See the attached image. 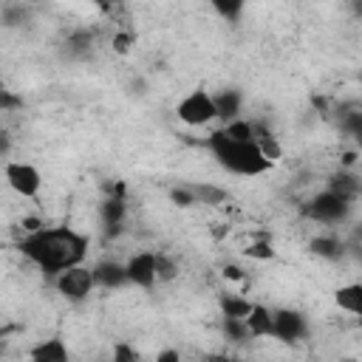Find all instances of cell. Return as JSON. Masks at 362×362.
<instances>
[{
    "label": "cell",
    "mask_w": 362,
    "mask_h": 362,
    "mask_svg": "<svg viewBox=\"0 0 362 362\" xmlns=\"http://www.w3.org/2000/svg\"><path fill=\"white\" fill-rule=\"evenodd\" d=\"M54 286H57V291H59L68 303H82V300H88V294L96 288L93 269H88L85 263L71 266V269H65V272H59V274L54 277Z\"/></svg>",
    "instance_id": "obj_4"
},
{
    "label": "cell",
    "mask_w": 362,
    "mask_h": 362,
    "mask_svg": "<svg viewBox=\"0 0 362 362\" xmlns=\"http://www.w3.org/2000/svg\"><path fill=\"white\" fill-rule=\"evenodd\" d=\"M0 90H3V76H0Z\"/></svg>",
    "instance_id": "obj_31"
},
{
    "label": "cell",
    "mask_w": 362,
    "mask_h": 362,
    "mask_svg": "<svg viewBox=\"0 0 362 362\" xmlns=\"http://www.w3.org/2000/svg\"><path fill=\"white\" fill-rule=\"evenodd\" d=\"M187 187H189L195 204H221V201H226V189H221L215 184H187Z\"/></svg>",
    "instance_id": "obj_17"
},
{
    "label": "cell",
    "mask_w": 362,
    "mask_h": 362,
    "mask_svg": "<svg viewBox=\"0 0 362 362\" xmlns=\"http://www.w3.org/2000/svg\"><path fill=\"white\" fill-rule=\"evenodd\" d=\"M3 175H6V184L20 195V198H37L40 189H42V175L34 164L28 161H8L3 167Z\"/></svg>",
    "instance_id": "obj_6"
},
{
    "label": "cell",
    "mask_w": 362,
    "mask_h": 362,
    "mask_svg": "<svg viewBox=\"0 0 362 362\" xmlns=\"http://www.w3.org/2000/svg\"><path fill=\"white\" fill-rule=\"evenodd\" d=\"M325 189L337 192V195H339V198H345V201H356V195H359V181H356V175H354V173L339 170V175H334V178L328 181V187H325Z\"/></svg>",
    "instance_id": "obj_15"
},
{
    "label": "cell",
    "mask_w": 362,
    "mask_h": 362,
    "mask_svg": "<svg viewBox=\"0 0 362 362\" xmlns=\"http://www.w3.org/2000/svg\"><path fill=\"white\" fill-rule=\"evenodd\" d=\"M170 201H173V204H178V206H192V204H195V198H192V192H189V187H187V184L173 187V189H170Z\"/></svg>",
    "instance_id": "obj_22"
},
{
    "label": "cell",
    "mask_w": 362,
    "mask_h": 362,
    "mask_svg": "<svg viewBox=\"0 0 362 362\" xmlns=\"http://www.w3.org/2000/svg\"><path fill=\"white\" fill-rule=\"evenodd\" d=\"M122 218H124V204H122V198H107L105 204H102V221H105V226H119L122 223Z\"/></svg>",
    "instance_id": "obj_20"
},
{
    "label": "cell",
    "mask_w": 362,
    "mask_h": 362,
    "mask_svg": "<svg viewBox=\"0 0 362 362\" xmlns=\"http://www.w3.org/2000/svg\"><path fill=\"white\" fill-rule=\"evenodd\" d=\"M348 212H351V201L339 198V195L331 192V189L317 192V195L305 204V215L314 218V221H320V223H342V221L348 218Z\"/></svg>",
    "instance_id": "obj_5"
},
{
    "label": "cell",
    "mask_w": 362,
    "mask_h": 362,
    "mask_svg": "<svg viewBox=\"0 0 362 362\" xmlns=\"http://www.w3.org/2000/svg\"><path fill=\"white\" fill-rule=\"evenodd\" d=\"M246 255H249V257H257V260H269V257L274 255V249H272L269 243H252V246L246 249Z\"/></svg>",
    "instance_id": "obj_24"
},
{
    "label": "cell",
    "mask_w": 362,
    "mask_h": 362,
    "mask_svg": "<svg viewBox=\"0 0 362 362\" xmlns=\"http://www.w3.org/2000/svg\"><path fill=\"white\" fill-rule=\"evenodd\" d=\"M156 362H184V359H181V354L175 348H161L156 354Z\"/></svg>",
    "instance_id": "obj_26"
},
{
    "label": "cell",
    "mask_w": 362,
    "mask_h": 362,
    "mask_svg": "<svg viewBox=\"0 0 362 362\" xmlns=\"http://www.w3.org/2000/svg\"><path fill=\"white\" fill-rule=\"evenodd\" d=\"M252 141L257 144V150L274 164V161H280L283 158V147H280V141H277V136L263 124V122H255V136H252Z\"/></svg>",
    "instance_id": "obj_13"
},
{
    "label": "cell",
    "mask_w": 362,
    "mask_h": 362,
    "mask_svg": "<svg viewBox=\"0 0 362 362\" xmlns=\"http://www.w3.org/2000/svg\"><path fill=\"white\" fill-rule=\"evenodd\" d=\"M175 116L189 124V127H201V124H209L212 119H218L215 113V102H212V93L204 90V88H195L189 90L178 105H175Z\"/></svg>",
    "instance_id": "obj_3"
},
{
    "label": "cell",
    "mask_w": 362,
    "mask_h": 362,
    "mask_svg": "<svg viewBox=\"0 0 362 362\" xmlns=\"http://www.w3.org/2000/svg\"><path fill=\"white\" fill-rule=\"evenodd\" d=\"M249 308H252V303H249L246 297H235V294H226V297H221V311H223V317H235V320H243V317L249 314Z\"/></svg>",
    "instance_id": "obj_19"
},
{
    "label": "cell",
    "mask_w": 362,
    "mask_h": 362,
    "mask_svg": "<svg viewBox=\"0 0 362 362\" xmlns=\"http://www.w3.org/2000/svg\"><path fill=\"white\" fill-rule=\"evenodd\" d=\"M311 252H314L317 257H325V260H337V257H342V252H345V243H342L337 235H317V238L311 240Z\"/></svg>",
    "instance_id": "obj_16"
},
{
    "label": "cell",
    "mask_w": 362,
    "mask_h": 362,
    "mask_svg": "<svg viewBox=\"0 0 362 362\" xmlns=\"http://www.w3.org/2000/svg\"><path fill=\"white\" fill-rule=\"evenodd\" d=\"M17 249L42 274L57 277L59 272L85 263L88 249H90V238L85 232L71 229V226H37L20 238Z\"/></svg>",
    "instance_id": "obj_1"
},
{
    "label": "cell",
    "mask_w": 362,
    "mask_h": 362,
    "mask_svg": "<svg viewBox=\"0 0 362 362\" xmlns=\"http://www.w3.org/2000/svg\"><path fill=\"white\" fill-rule=\"evenodd\" d=\"M272 337L280 342H300L308 337V320L294 308L272 311Z\"/></svg>",
    "instance_id": "obj_7"
},
{
    "label": "cell",
    "mask_w": 362,
    "mask_h": 362,
    "mask_svg": "<svg viewBox=\"0 0 362 362\" xmlns=\"http://www.w3.org/2000/svg\"><path fill=\"white\" fill-rule=\"evenodd\" d=\"M212 102H215V113H218V119H223V122H235V119H240V105H243L240 90H235V88L221 90V93L212 96Z\"/></svg>",
    "instance_id": "obj_12"
},
{
    "label": "cell",
    "mask_w": 362,
    "mask_h": 362,
    "mask_svg": "<svg viewBox=\"0 0 362 362\" xmlns=\"http://www.w3.org/2000/svg\"><path fill=\"white\" fill-rule=\"evenodd\" d=\"M130 40H133L130 34H116V37H113V45H116V51H127V48H130Z\"/></svg>",
    "instance_id": "obj_28"
},
{
    "label": "cell",
    "mask_w": 362,
    "mask_h": 362,
    "mask_svg": "<svg viewBox=\"0 0 362 362\" xmlns=\"http://www.w3.org/2000/svg\"><path fill=\"white\" fill-rule=\"evenodd\" d=\"M334 303L348 314H362V283H348L334 291Z\"/></svg>",
    "instance_id": "obj_14"
},
{
    "label": "cell",
    "mask_w": 362,
    "mask_h": 362,
    "mask_svg": "<svg viewBox=\"0 0 362 362\" xmlns=\"http://www.w3.org/2000/svg\"><path fill=\"white\" fill-rule=\"evenodd\" d=\"M11 153V136L6 130H0V158H6Z\"/></svg>",
    "instance_id": "obj_27"
},
{
    "label": "cell",
    "mask_w": 362,
    "mask_h": 362,
    "mask_svg": "<svg viewBox=\"0 0 362 362\" xmlns=\"http://www.w3.org/2000/svg\"><path fill=\"white\" fill-rule=\"evenodd\" d=\"M178 277V263L167 252H156V283H173Z\"/></svg>",
    "instance_id": "obj_18"
},
{
    "label": "cell",
    "mask_w": 362,
    "mask_h": 362,
    "mask_svg": "<svg viewBox=\"0 0 362 362\" xmlns=\"http://www.w3.org/2000/svg\"><path fill=\"white\" fill-rule=\"evenodd\" d=\"M0 337H3V331H0Z\"/></svg>",
    "instance_id": "obj_32"
},
{
    "label": "cell",
    "mask_w": 362,
    "mask_h": 362,
    "mask_svg": "<svg viewBox=\"0 0 362 362\" xmlns=\"http://www.w3.org/2000/svg\"><path fill=\"white\" fill-rule=\"evenodd\" d=\"M243 325H246L249 337H255V339L272 337V308H266L263 303H252L249 314L243 317Z\"/></svg>",
    "instance_id": "obj_10"
},
{
    "label": "cell",
    "mask_w": 362,
    "mask_h": 362,
    "mask_svg": "<svg viewBox=\"0 0 362 362\" xmlns=\"http://www.w3.org/2000/svg\"><path fill=\"white\" fill-rule=\"evenodd\" d=\"M206 147H209V153L215 156V161H218L226 173H232V175H246V178H252V175H263V173H269V170L274 167V164L257 150L255 141H235V139L223 136V130L209 133Z\"/></svg>",
    "instance_id": "obj_2"
},
{
    "label": "cell",
    "mask_w": 362,
    "mask_h": 362,
    "mask_svg": "<svg viewBox=\"0 0 362 362\" xmlns=\"http://www.w3.org/2000/svg\"><path fill=\"white\" fill-rule=\"evenodd\" d=\"M215 362H238V359H223V356H218Z\"/></svg>",
    "instance_id": "obj_30"
},
{
    "label": "cell",
    "mask_w": 362,
    "mask_h": 362,
    "mask_svg": "<svg viewBox=\"0 0 362 362\" xmlns=\"http://www.w3.org/2000/svg\"><path fill=\"white\" fill-rule=\"evenodd\" d=\"M223 334L232 339V342H243L249 337L243 320H235V317H223Z\"/></svg>",
    "instance_id": "obj_21"
},
{
    "label": "cell",
    "mask_w": 362,
    "mask_h": 362,
    "mask_svg": "<svg viewBox=\"0 0 362 362\" xmlns=\"http://www.w3.org/2000/svg\"><path fill=\"white\" fill-rule=\"evenodd\" d=\"M28 359L31 362H74L71 359V351H68V342L62 337H45V339H40L28 351Z\"/></svg>",
    "instance_id": "obj_9"
},
{
    "label": "cell",
    "mask_w": 362,
    "mask_h": 362,
    "mask_svg": "<svg viewBox=\"0 0 362 362\" xmlns=\"http://www.w3.org/2000/svg\"><path fill=\"white\" fill-rule=\"evenodd\" d=\"M215 8L223 14V17H235L243 11V3H215Z\"/></svg>",
    "instance_id": "obj_25"
},
{
    "label": "cell",
    "mask_w": 362,
    "mask_h": 362,
    "mask_svg": "<svg viewBox=\"0 0 362 362\" xmlns=\"http://www.w3.org/2000/svg\"><path fill=\"white\" fill-rule=\"evenodd\" d=\"M93 280H96V286H102V288H119V286H124V283H127V277H124V263H116V260H102V263H96V266H93Z\"/></svg>",
    "instance_id": "obj_11"
},
{
    "label": "cell",
    "mask_w": 362,
    "mask_h": 362,
    "mask_svg": "<svg viewBox=\"0 0 362 362\" xmlns=\"http://www.w3.org/2000/svg\"><path fill=\"white\" fill-rule=\"evenodd\" d=\"M110 362H139V354H136V351H133L127 342H119V345L113 348Z\"/></svg>",
    "instance_id": "obj_23"
},
{
    "label": "cell",
    "mask_w": 362,
    "mask_h": 362,
    "mask_svg": "<svg viewBox=\"0 0 362 362\" xmlns=\"http://www.w3.org/2000/svg\"><path fill=\"white\" fill-rule=\"evenodd\" d=\"M124 277L130 286L153 288L156 286V252H136L124 263Z\"/></svg>",
    "instance_id": "obj_8"
},
{
    "label": "cell",
    "mask_w": 362,
    "mask_h": 362,
    "mask_svg": "<svg viewBox=\"0 0 362 362\" xmlns=\"http://www.w3.org/2000/svg\"><path fill=\"white\" fill-rule=\"evenodd\" d=\"M223 274H226V277H232V280H240V277H243V272H240L238 266H226V269H223Z\"/></svg>",
    "instance_id": "obj_29"
}]
</instances>
